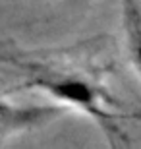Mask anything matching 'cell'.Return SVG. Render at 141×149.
Returning <instances> with one entry per match:
<instances>
[{
  "label": "cell",
  "mask_w": 141,
  "mask_h": 149,
  "mask_svg": "<svg viewBox=\"0 0 141 149\" xmlns=\"http://www.w3.org/2000/svg\"><path fill=\"white\" fill-rule=\"evenodd\" d=\"M122 23H124L126 47L131 62L141 74V2L139 0H120Z\"/></svg>",
  "instance_id": "3"
},
{
  "label": "cell",
  "mask_w": 141,
  "mask_h": 149,
  "mask_svg": "<svg viewBox=\"0 0 141 149\" xmlns=\"http://www.w3.org/2000/svg\"><path fill=\"white\" fill-rule=\"evenodd\" d=\"M56 112L54 107H17L0 97V130H12L49 118Z\"/></svg>",
  "instance_id": "2"
},
{
  "label": "cell",
  "mask_w": 141,
  "mask_h": 149,
  "mask_svg": "<svg viewBox=\"0 0 141 149\" xmlns=\"http://www.w3.org/2000/svg\"><path fill=\"white\" fill-rule=\"evenodd\" d=\"M27 87L39 89L68 107L79 109L101 124L116 130V116L106 109L104 95L95 81L76 72H43L27 81Z\"/></svg>",
  "instance_id": "1"
}]
</instances>
